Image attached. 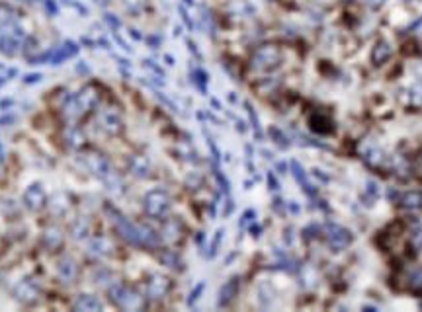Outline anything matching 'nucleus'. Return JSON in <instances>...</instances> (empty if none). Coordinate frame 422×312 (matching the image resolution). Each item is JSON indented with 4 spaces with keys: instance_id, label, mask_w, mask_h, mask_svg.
I'll list each match as a JSON object with an SVG mask.
<instances>
[{
    "instance_id": "obj_1",
    "label": "nucleus",
    "mask_w": 422,
    "mask_h": 312,
    "mask_svg": "<svg viewBox=\"0 0 422 312\" xmlns=\"http://www.w3.org/2000/svg\"><path fill=\"white\" fill-rule=\"evenodd\" d=\"M106 92L88 84L57 90L33 119V156L41 179L26 189V203L41 221L30 265L47 299H96L98 283L121 308H141L133 295L112 275L114 242L98 230V217L108 215L119 225H137L116 201L125 195V179L100 145Z\"/></svg>"
},
{
    "instance_id": "obj_2",
    "label": "nucleus",
    "mask_w": 422,
    "mask_h": 312,
    "mask_svg": "<svg viewBox=\"0 0 422 312\" xmlns=\"http://www.w3.org/2000/svg\"><path fill=\"white\" fill-rule=\"evenodd\" d=\"M281 65V51L276 45L258 47L252 53L250 67L258 72H272Z\"/></svg>"
},
{
    "instance_id": "obj_3",
    "label": "nucleus",
    "mask_w": 422,
    "mask_h": 312,
    "mask_svg": "<svg viewBox=\"0 0 422 312\" xmlns=\"http://www.w3.org/2000/svg\"><path fill=\"white\" fill-rule=\"evenodd\" d=\"M325 238H327L328 248L335 252H342L352 244V233L348 228H344L342 225L336 223H328L325 226Z\"/></svg>"
},
{
    "instance_id": "obj_4",
    "label": "nucleus",
    "mask_w": 422,
    "mask_h": 312,
    "mask_svg": "<svg viewBox=\"0 0 422 312\" xmlns=\"http://www.w3.org/2000/svg\"><path fill=\"white\" fill-rule=\"evenodd\" d=\"M359 155L369 166H385V162L389 160V156L382 147H377L375 143H367V140L359 145Z\"/></svg>"
},
{
    "instance_id": "obj_5",
    "label": "nucleus",
    "mask_w": 422,
    "mask_h": 312,
    "mask_svg": "<svg viewBox=\"0 0 422 312\" xmlns=\"http://www.w3.org/2000/svg\"><path fill=\"white\" fill-rule=\"evenodd\" d=\"M401 207L406 211L422 209V194L421 191H406V194L401 197Z\"/></svg>"
},
{
    "instance_id": "obj_6",
    "label": "nucleus",
    "mask_w": 422,
    "mask_h": 312,
    "mask_svg": "<svg viewBox=\"0 0 422 312\" xmlns=\"http://www.w3.org/2000/svg\"><path fill=\"white\" fill-rule=\"evenodd\" d=\"M393 53V49L387 41H379V43H375L374 47V53H372V59H374L375 65H383V62L387 61Z\"/></svg>"
},
{
    "instance_id": "obj_7",
    "label": "nucleus",
    "mask_w": 422,
    "mask_h": 312,
    "mask_svg": "<svg viewBox=\"0 0 422 312\" xmlns=\"http://www.w3.org/2000/svg\"><path fill=\"white\" fill-rule=\"evenodd\" d=\"M409 98H411V104L414 106H422V82L418 80L416 84L411 86V90H409Z\"/></svg>"
},
{
    "instance_id": "obj_8",
    "label": "nucleus",
    "mask_w": 422,
    "mask_h": 312,
    "mask_svg": "<svg viewBox=\"0 0 422 312\" xmlns=\"http://www.w3.org/2000/svg\"><path fill=\"white\" fill-rule=\"evenodd\" d=\"M366 195L369 201H375L379 197V186L375 182H367L366 184Z\"/></svg>"
},
{
    "instance_id": "obj_9",
    "label": "nucleus",
    "mask_w": 422,
    "mask_h": 312,
    "mask_svg": "<svg viewBox=\"0 0 422 312\" xmlns=\"http://www.w3.org/2000/svg\"><path fill=\"white\" fill-rule=\"evenodd\" d=\"M411 285L416 289H422V269H418V272H414L411 275Z\"/></svg>"
},
{
    "instance_id": "obj_10",
    "label": "nucleus",
    "mask_w": 422,
    "mask_h": 312,
    "mask_svg": "<svg viewBox=\"0 0 422 312\" xmlns=\"http://www.w3.org/2000/svg\"><path fill=\"white\" fill-rule=\"evenodd\" d=\"M413 244L416 250H422V228L413 233Z\"/></svg>"
},
{
    "instance_id": "obj_11",
    "label": "nucleus",
    "mask_w": 422,
    "mask_h": 312,
    "mask_svg": "<svg viewBox=\"0 0 422 312\" xmlns=\"http://www.w3.org/2000/svg\"><path fill=\"white\" fill-rule=\"evenodd\" d=\"M367 2V6H372V8H382L387 0H366Z\"/></svg>"
},
{
    "instance_id": "obj_12",
    "label": "nucleus",
    "mask_w": 422,
    "mask_h": 312,
    "mask_svg": "<svg viewBox=\"0 0 422 312\" xmlns=\"http://www.w3.org/2000/svg\"><path fill=\"white\" fill-rule=\"evenodd\" d=\"M421 82H422V78H421Z\"/></svg>"
},
{
    "instance_id": "obj_13",
    "label": "nucleus",
    "mask_w": 422,
    "mask_h": 312,
    "mask_svg": "<svg viewBox=\"0 0 422 312\" xmlns=\"http://www.w3.org/2000/svg\"><path fill=\"white\" fill-rule=\"evenodd\" d=\"M406 2H409V0H406Z\"/></svg>"
}]
</instances>
